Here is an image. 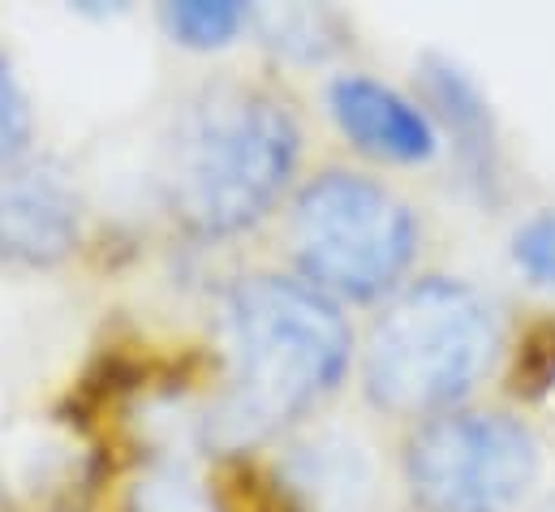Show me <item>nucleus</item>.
<instances>
[{
	"label": "nucleus",
	"instance_id": "obj_12",
	"mask_svg": "<svg viewBox=\"0 0 555 512\" xmlns=\"http://www.w3.org/2000/svg\"><path fill=\"white\" fill-rule=\"evenodd\" d=\"M134 512H216L211 496L181 470H151L134 483Z\"/></svg>",
	"mask_w": 555,
	"mask_h": 512
},
{
	"label": "nucleus",
	"instance_id": "obj_2",
	"mask_svg": "<svg viewBox=\"0 0 555 512\" xmlns=\"http://www.w3.org/2000/svg\"><path fill=\"white\" fill-rule=\"evenodd\" d=\"M301 155L288 108L246 87H216L172 133L168 203L172 216L203 238H233L259 225Z\"/></svg>",
	"mask_w": 555,
	"mask_h": 512
},
{
	"label": "nucleus",
	"instance_id": "obj_4",
	"mask_svg": "<svg viewBox=\"0 0 555 512\" xmlns=\"http://www.w3.org/2000/svg\"><path fill=\"white\" fill-rule=\"evenodd\" d=\"M293 255L319 293L375 302L392 293L414 263V212L371 177L323 172L297 194Z\"/></svg>",
	"mask_w": 555,
	"mask_h": 512
},
{
	"label": "nucleus",
	"instance_id": "obj_5",
	"mask_svg": "<svg viewBox=\"0 0 555 512\" xmlns=\"http://www.w3.org/2000/svg\"><path fill=\"white\" fill-rule=\"evenodd\" d=\"M539 478L530 426L495 409L426 418L405 448V483L422 512H513Z\"/></svg>",
	"mask_w": 555,
	"mask_h": 512
},
{
	"label": "nucleus",
	"instance_id": "obj_7",
	"mask_svg": "<svg viewBox=\"0 0 555 512\" xmlns=\"http://www.w3.org/2000/svg\"><path fill=\"white\" fill-rule=\"evenodd\" d=\"M82 212L74 190L52 172H26L0 185V258L52 267L78 246Z\"/></svg>",
	"mask_w": 555,
	"mask_h": 512
},
{
	"label": "nucleus",
	"instance_id": "obj_10",
	"mask_svg": "<svg viewBox=\"0 0 555 512\" xmlns=\"http://www.w3.org/2000/svg\"><path fill=\"white\" fill-rule=\"evenodd\" d=\"M263 39L293 61H327L345 43V26L319 4H268L255 13Z\"/></svg>",
	"mask_w": 555,
	"mask_h": 512
},
{
	"label": "nucleus",
	"instance_id": "obj_11",
	"mask_svg": "<svg viewBox=\"0 0 555 512\" xmlns=\"http://www.w3.org/2000/svg\"><path fill=\"white\" fill-rule=\"evenodd\" d=\"M246 22H250V9L233 0H185L164 9L168 35L185 48H224Z\"/></svg>",
	"mask_w": 555,
	"mask_h": 512
},
{
	"label": "nucleus",
	"instance_id": "obj_1",
	"mask_svg": "<svg viewBox=\"0 0 555 512\" xmlns=\"http://www.w3.org/2000/svg\"><path fill=\"white\" fill-rule=\"evenodd\" d=\"M229 387L207 413L216 448L259 444L340 384L349 328L327 293L306 280L255 276L224 306Z\"/></svg>",
	"mask_w": 555,
	"mask_h": 512
},
{
	"label": "nucleus",
	"instance_id": "obj_13",
	"mask_svg": "<svg viewBox=\"0 0 555 512\" xmlns=\"http://www.w3.org/2000/svg\"><path fill=\"white\" fill-rule=\"evenodd\" d=\"M513 263L539 289H555V212L530 216L513 233Z\"/></svg>",
	"mask_w": 555,
	"mask_h": 512
},
{
	"label": "nucleus",
	"instance_id": "obj_6",
	"mask_svg": "<svg viewBox=\"0 0 555 512\" xmlns=\"http://www.w3.org/2000/svg\"><path fill=\"white\" fill-rule=\"evenodd\" d=\"M327 108L336 117L340 133L388 164H417L435 155V126L430 117L417 108L414 100H405L401 91H392L388 82H375L366 74H340L327 87Z\"/></svg>",
	"mask_w": 555,
	"mask_h": 512
},
{
	"label": "nucleus",
	"instance_id": "obj_3",
	"mask_svg": "<svg viewBox=\"0 0 555 512\" xmlns=\"http://www.w3.org/2000/svg\"><path fill=\"white\" fill-rule=\"evenodd\" d=\"M500 315L465 280L426 276L392 297L371 328L362 384L384 413H448L487 380Z\"/></svg>",
	"mask_w": 555,
	"mask_h": 512
},
{
	"label": "nucleus",
	"instance_id": "obj_15",
	"mask_svg": "<svg viewBox=\"0 0 555 512\" xmlns=\"http://www.w3.org/2000/svg\"><path fill=\"white\" fill-rule=\"evenodd\" d=\"M539 512H555V500H552V504H547V509H539Z\"/></svg>",
	"mask_w": 555,
	"mask_h": 512
},
{
	"label": "nucleus",
	"instance_id": "obj_9",
	"mask_svg": "<svg viewBox=\"0 0 555 512\" xmlns=\"http://www.w3.org/2000/svg\"><path fill=\"white\" fill-rule=\"evenodd\" d=\"M293 491L319 509H353L371 491V457L349 435H314L284 461Z\"/></svg>",
	"mask_w": 555,
	"mask_h": 512
},
{
	"label": "nucleus",
	"instance_id": "obj_8",
	"mask_svg": "<svg viewBox=\"0 0 555 512\" xmlns=\"http://www.w3.org/2000/svg\"><path fill=\"white\" fill-rule=\"evenodd\" d=\"M422 87H426V100L439 113L443 129L452 133L456 159L469 172V181L491 190L495 185V121H491V108H487L482 91L474 87V78L443 56H426Z\"/></svg>",
	"mask_w": 555,
	"mask_h": 512
},
{
	"label": "nucleus",
	"instance_id": "obj_14",
	"mask_svg": "<svg viewBox=\"0 0 555 512\" xmlns=\"http://www.w3.org/2000/svg\"><path fill=\"white\" fill-rule=\"evenodd\" d=\"M26 142H30V100L13 65L0 56V172L26 151Z\"/></svg>",
	"mask_w": 555,
	"mask_h": 512
}]
</instances>
